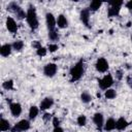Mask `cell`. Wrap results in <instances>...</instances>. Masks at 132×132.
Listing matches in <instances>:
<instances>
[{"instance_id": "1", "label": "cell", "mask_w": 132, "mask_h": 132, "mask_svg": "<svg viewBox=\"0 0 132 132\" xmlns=\"http://www.w3.org/2000/svg\"><path fill=\"white\" fill-rule=\"evenodd\" d=\"M70 76H71V81H75L81 78L82 74H84V61L79 60L78 62H76L71 68H70Z\"/></svg>"}, {"instance_id": "2", "label": "cell", "mask_w": 132, "mask_h": 132, "mask_svg": "<svg viewBox=\"0 0 132 132\" xmlns=\"http://www.w3.org/2000/svg\"><path fill=\"white\" fill-rule=\"evenodd\" d=\"M27 23L29 25V27L32 29V30H35L38 28V19H37V13H36V9L34 8V6L30 5L28 10H27Z\"/></svg>"}, {"instance_id": "3", "label": "cell", "mask_w": 132, "mask_h": 132, "mask_svg": "<svg viewBox=\"0 0 132 132\" xmlns=\"http://www.w3.org/2000/svg\"><path fill=\"white\" fill-rule=\"evenodd\" d=\"M113 84V78L111 76V74H106L104 75L102 78L98 79V85L100 87L101 90H107L109 89Z\"/></svg>"}, {"instance_id": "4", "label": "cell", "mask_w": 132, "mask_h": 132, "mask_svg": "<svg viewBox=\"0 0 132 132\" xmlns=\"http://www.w3.org/2000/svg\"><path fill=\"white\" fill-rule=\"evenodd\" d=\"M29 128H30V122L28 120H21L12 127L11 132H22L28 130Z\"/></svg>"}, {"instance_id": "5", "label": "cell", "mask_w": 132, "mask_h": 132, "mask_svg": "<svg viewBox=\"0 0 132 132\" xmlns=\"http://www.w3.org/2000/svg\"><path fill=\"white\" fill-rule=\"evenodd\" d=\"M95 67H96V70L98 72H101V73H104L108 70V62L106 61L105 58H99L97 61H96V64H95Z\"/></svg>"}, {"instance_id": "6", "label": "cell", "mask_w": 132, "mask_h": 132, "mask_svg": "<svg viewBox=\"0 0 132 132\" xmlns=\"http://www.w3.org/2000/svg\"><path fill=\"white\" fill-rule=\"evenodd\" d=\"M58 70V66L55 63H48L43 67V73L47 77H53Z\"/></svg>"}, {"instance_id": "7", "label": "cell", "mask_w": 132, "mask_h": 132, "mask_svg": "<svg viewBox=\"0 0 132 132\" xmlns=\"http://www.w3.org/2000/svg\"><path fill=\"white\" fill-rule=\"evenodd\" d=\"M45 21H46V26L48 31H54L56 30V25H57V20L55 19L54 14L51 12H47L45 14Z\"/></svg>"}, {"instance_id": "8", "label": "cell", "mask_w": 132, "mask_h": 132, "mask_svg": "<svg viewBox=\"0 0 132 132\" xmlns=\"http://www.w3.org/2000/svg\"><path fill=\"white\" fill-rule=\"evenodd\" d=\"M6 28L7 30L10 32V33H15L18 31V26H16V23L15 21L12 19V18H7L6 19Z\"/></svg>"}, {"instance_id": "9", "label": "cell", "mask_w": 132, "mask_h": 132, "mask_svg": "<svg viewBox=\"0 0 132 132\" xmlns=\"http://www.w3.org/2000/svg\"><path fill=\"white\" fill-rule=\"evenodd\" d=\"M9 109H10V112L13 117H19L21 113H22V106L20 103H10L9 105Z\"/></svg>"}, {"instance_id": "10", "label": "cell", "mask_w": 132, "mask_h": 132, "mask_svg": "<svg viewBox=\"0 0 132 132\" xmlns=\"http://www.w3.org/2000/svg\"><path fill=\"white\" fill-rule=\"evenodd\" d=\"M53 105H54V99L51 98V97H46V98H44V99L40 102L39 107H40L41 110H45V109L51 108Z\"/></svg>"}, {"instance_id": "11", "label": "cell", "mask_w": 132, "mask_h": 132, "mask_svg": "<svg viewBox=\"0 0 132 132\" xmlns=\"http://www.w3.org/2000/svg\"><path fill=\"white\" fill-rule=\"evenodd\" d=\"M80 21L87 26L90 27V10L88 8L82 9L80 11Z\"/></svg>"}, {"instance_id": "12", "label": "cell", "mask_w": 132, "mask_h": 132, "mask_svg": "<svg viewBox=\"0 0 132 132\" xmlns=\"http://www.w3.org/2000/svg\"><path fill=\"white\" fill-rule=\"evenodd\" d=\"M128 125H129L128 121H127L125 118H123V117L119 118V119L116 121V129H118V130H120V131L125 130V129L128 127Z\"/></svg>"}, {"instance_id": "13", "label": "cell", "mask_w": 132, "mask_h": 132, "mask_svg": "<svg viewBox=\"0 0 132 132\" xmlns=\"http://www.w3.org/2000/svg\"><path fill=\"white\" fill-rule=\"evenodd\" d=\"M93 122H94V124H95L99 129H101L102 126L104 125V119H103L102 113L96 112V113L94 114V117H93Z\"/></svg>"}, {"instance_id": "14", "label": "cell", "mask_w": 132, "mask_h": 132, "mask_svg": "<svg viewBox=\"0 0 132 132\" xmlns=\"http://www.w3.org/2000/svg\"><path fill=\"white\" fill-rule=\"evenodd\" d=\"M57 25L61 29H64V28H67L68 27V21H67V19H66V16L64 14H59L58 15Z\"/></svg>"}, {"instance_id": "15", "label": "cell", "mask_w": 132, "mask_h": 132, "mask_svg": "<svg viewBox=\"0 0 132 132\" xmlns=\"http://www.w3.org/2000/svg\"><path fill=\"white\" fill-rule=\"evenodd\" d=\"M114 129H116V120L112 119V118L107 119V121L104 124V130L109 132V131H112Z\"/></svg>"}, {"instance_id": "16", "label": "cell", "mask_w": 132, "mask_h": 132, "mask_svg": "<svg viewBox=\"0 0 132 132\" xmlns=\"http://www.w3.org/2000/svg\"><path fill=\"white\" fill-rule=\"evenodd\" d=\"M11 48H12V45H10V44H8V43L3 44V45L1 46V48H0V54H1V56H3V57H8V56L10 55V53H11Z\"/></svg>"}, {"instance_id": "17", "label": "cell", "mask_w": 132, "mask_h": 132, "mask_svg": "<svg viewBox=\"0 0 132 132\" xmlns=\"http://www.w3.org/2000/svg\"><path fill=\"white\" fill-rule=\"evenodd\" d=\"M120 9H121V7H119V6H110V7L107 9V14H108V16L112 18V16L118 15L119 12H120Z\"/></svg>"}, {"instance_id": "18", "label": "cell", "mask_w": 132, "mask_h": 132, "mask_svg": "<svg viewBox=\"0 0 132 132\" xmlns=\"http://www.w3.org/2000/svg\"><path fill=\"white\" fill-rule=\"evenodd\" d=\"M38 112H39V109H38L37 106H35V105L31 106L30 109H29V119L30 120H34L38 116Z\"/></svg>"}, {"instance_id": "19", "label": "cell", "mask_w": 132, "mask_h": 132, "mask_svg": "<svg viewBox=\"0 0 132 132\" xmlns=\"http://www.w3.org/2000/svg\"><path fill=\"white\" fill-rule=\"evenodd\" d=\"M102 5V2L101 1H97V0H94L90 3V7H89V10L91 11H97Z\"/></svg>"}, {"instance_id": "20", "label": "cell", "mask_w": 132, "mask_h": 132, "mask_svg": "<svg viewBox=\"0 0 132 132\" xmlns=\"http://www.w3.org/2000/svg\"><path fill=\"white\" fill-rule=\"evenodd\" d=\"M10 129V124H9V122L7 121V120H5V119H1V121H0V130L2 131V132H4V131H7V130H9Z\"/></svg>"}, {"instance_id": "21", "label": "cell", "mask_w": 132, "mask_h": 132, "mask_svg": "<svg viewBox=\"0 0 132 132\" xmlns=\"http://www.w3.org/2000/svg\"><path fill=\"white\" fill-rule=\"evenodd\" d=\"M104 96H105L106 99H113L117 96V92L113 89H107L104 93Z\"/></svg>"}, {"instance_id": "22", "label": "cell", "mask_w": 132, "mask_h": 132, "mask_svg": "<svg viewBox=\"0 0 132 132\" xmlns=\"http://www.w3.org/2000/svg\"><path fill=\"white\" fill-rule=\"evenodd\" d=\"M24 47V42L22 40H15L13 43H12V48L14 51H22Z\"/></svg>"}, {"instance_id": "23", "label": "cell", "mask_w": 132, "mask_h": 132, "mask_svg": "<svg viewBox=\"0 0 132 132\" xmlns=\"http://www.w3.org/2000/svg\"><path fill=\"white\" fill-rule=\"evenodd\" d=\"M80 100H81L84 103H89V102H91L92 97H91V95H90L88 92H84V93H81V95H80Z\"/></svg>"}, {"instance_id": "24", "label": "cell", "mask_w": 132, "mask_h": 132, "mask_svg": "<svg viewBox=\"0 0 132 132\" xmlns=\"http://www.w3.org/2000/svg\"><path fill=\"white\" fill-rule=\"evenodd\" d=\"M2 87H3V89H5V90H12V89H13V81H12L11 79L6 80V81H4V82L2 84Z\"/></svg>"}, {"instance_id": "25", "label": "cell", "mask_w": 132, "mask_h": 132, "mask_svg": "<svg viewBox=\"0 0 132 132\" xmlns=\"http://www.w3.org/2000/svg\"><path fill=\"white\" fill-rule=\"evenodd\" d=\"M76 122H77L78 126H85V125L87 124V118H86V116H84V114L78 116Z\"/></svg>"}, {"instance_id": "26", "label": "cell", "mask_w": 132, "mask_h": 132, "mask_svg": "<svg viewBox=\"0 0 132 132\" xmlns=\"http://www.w3.org/2000/svg\"><path fill=\"white\" fill-rule=\"evenodd\" d=\"M8 9H10V10H13L15 13L21 9V7L15 3V2H11L9 5H8Z\"/></svg>"}, {"instance_id": "27", "label": "cell", "mask_w": 132, "mask_h": 132, "mask_svg": "<svg viewBox=\"0 0 132 132\" xmlns=\"http://www.w3.org/2000/svg\"><path fill=\"white\" fill-rule=\"evenodd\" d=\"M48 37H50L51 40L55 41V40H57V39L59 38V35H58L57 31L54 30V31H48Z\"/></svg>"}, {"instance_id": "28", "label": "cell", "mask_w": 132, "mask_h": 132, "mask_svg": "<svg viewBox=\"0 0 132 132\" xmlns=\"http://www.w3.org/2000/svg\"><path fill=\"white\" fill-rule=\"evenodd\" d=\"M46 53H47V50H46L45 47H43V46H40L39 48L36 50V54H37L39 57H43V56H45Z\"/></svg>"}, {"instance_id": "29", "label": "cell", "mask_w": 132, "mask_h": 132, "mask_svg": "<svg viewBox=\"0 0 132 132\" xmlns=\"http://www.w3.org/2000/svg\"><path fill=\"white\" fill-rule=\"evenodd\" d=\"M16 16H18V19H20V20H22V19H25V18H27V12H25L22 8L16 12Z\"/></svg>"}, {"instance_id": "30", "label": "cell", "mask_w": 132, "mask_h": 132, "mask_svg": "<svg viewBox=\"0 0 132 132\" xmlns=\"http://www.w3.org/2000/svg\"><path fill=\"white\" fill-rule=\"evenodd\" d=\"M58 44H56V43H50L48 44V46H47V50L51 52V53H54V52H56L57 50H58Z\"/></svg>"}, {"instance_id": "31", "label": "cell", "mask_w": 132, "mask_h": 132, "mask_svg": "<svg viewBox=\"0 0 132 132\" xmlns=\"http://www.w3.org/2000/svg\"><path fill=\"white\" fill-rule=\"evenodd\" d=\"M108 4L110 6H119V7H121L122 4H123V1H110V2H108Z\"/></svg>"}, {"instance_id": "32", "label": "cell", "mask_w": 132, "mask_h": 132, "mask_svg": "<svg viewBox=\"0 0 132 132\" xmlns=\"http://www.w3.org/2000/svg\"><path fill=\"white\" fill-rule=\"evenodd\" d=\"M53 126H54V128L60 127V120H59L57 117L53 118Z\"/></svg>"}, {"instance_id": "33", "label": "cell", "mask_w": 132, "mask_h": 132, "mask_svg": "<svg viewBox=\"0 0 132 132\" xmlns=\"http://www.w3.org/2000/svg\"><path fill=\"white\" fill-rule=\"evenodd\" d=\"M116 77L121 80V79L123 78V71H122V70H118V71L116 72Z\"/></svg>"}, {"instance_id": "34", "label": "cell", "mask_w": 132, "mask_h": 132, "mask_svg": "<svg viewBox=\"0 0 132 132\" xmlns=\"http://www.w3.org/2000/svg\"><path fill=\"white\" fill-rule=\"evenodd\" d=\"M32 46H33V47H35V48L37 50V48H39V47L41 46V44H40V42H39V41L35 40V41H33V43H32Z\"/></svg>"}, {"instance_id": "35", "label": "cell", "mask_w": 132, "mask_h": 132, "mask_svg": "<svg viewBox=\"0 0 132 132\" xmlns=\"http://www.w3.org/2000/svg\"><path fill=\"white\" fill-rule=\"evenodd\" d=\"M126 81H127V85L132 89V76H127Z\"/></svg>"}, {"instance_id": "36", "label": "cell", "mask_w": 132, "mask_h": 132, "mask_svg": "<svg viewBox=\"0 0 132 132\" xmlns=\"http://www.w3.org/2000/svg\"><path fill=\"white\" fill-rule=\"evenodd\" d=\"M126 7H127L130 11H132V0H130V1H128V2L126 3Z\"/></svg>"}, {"instance_id": "37", "label": "cell", "mask_w": 132, "mask_h": 132, "mask_svg": "<svg viewBox=\"0 0 132 132\" xmlns=\"http://www.w3.org/2000/svg\"><path fill=\"white\" fill-rule=\"evenodd\" d=\"M53 132H64V130L61 127H57V128H54V131Z\"/></svg>"}, {"instance_id": "38", "label": "cell", "mask_w": 132, "mask_h": 132, "mask_svg": "<svg viewBox=\"0 0 132 132\" xmlns=\"http://www.w3.org/2000/svg\"><path fill=\"white\" fill-rule=\"evenodd\" d=\"M51 118H52V117H51V114H50V113H45V114L43 116V120H45V121H48Z\"/></svg>"}, {"instance_id": "39", "label": "cell", "mask_w": 132, "mask_h": 132, "mask_svg": "<svg viewBox=\"0 0 132 132\" xmlns=\"http://www.w3.org/2000/svg\"><path fill=\"white\" fill-rule=\"evenodd\" d=\"M131 40H132V35H131Z\"/></svg>"}, {"instance_id": "40", "label": "cell", "mask_w": 132, "mask_h": 132, "mask_svg": "<svg viewBox=\"0 0 132 132\" xmlns=\"http://www.w3.org/2000/svg\"><path fill=\"white\" fill-rule=\"evenodd\" d=\"M130 132H132V130H131V131H130Z\"/></svg>"}]
</instances>
